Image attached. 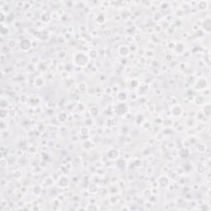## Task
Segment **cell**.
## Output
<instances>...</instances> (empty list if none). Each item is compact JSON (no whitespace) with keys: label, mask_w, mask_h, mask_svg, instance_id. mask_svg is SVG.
Listing matches in <instances>:
<instances>
[{"label":"cell","mask_w":211,"mask_h":211,"mask_svg":"<svg viewBox=\"0 0 211 211\" xmlns=\"http://www.w3.org/2000/svg\"><path fill=\"white\" fill-rule=\"evenodd\" d=\"M18 47L22 52H27L32 49V42L28 38H23V39L19 40Z\"/></svg>","instance_id":"2"},{"label":"cell","mask_w":211,"mask_h":211,"mask_svg":"<svg viewBox=\"0 0 211 211\" xmlns=\"http://www.w3.org/2000/svg\"><path fill=\"white\" fill-rule=\"evenodd\" d=\"M0 106H1V108H8L9 106V102L7 99H4V98H2L1 101H0Z\"/></svg>","instance_id":"31"},{"label":"cell","mask_w":211,"mask_h":211,"mask_svg":"<svg viewBox=\"0 0 211 211\" xmlns=\"http://www.w3.org/2000/svg\"><path fill=\"white\" fill-rule=\"evenodd\" d=\"M17 45H18V43H17L16 40H14V39H10V40H8V42H7V45H8V46L9 48H10L11 50L14 49V48H15V47L17 46Z\"/></svg>","instance_id":"27"},{"label":"cell","mask_w":211,"mask_h":211,"mask_svg":"<svg viewBox=\"0 0 211 211\" xmlns=\"http://www.w3.org/2000/svg\"><path fill=\"white\" fill-rule=\"evenodd\" d=\"M157 182H158V186H161V187H167V186H169L170 180H169L167 176L162 175V176H160L159 177H158Z\"/></svg>","instance_id":"5"},{"label":"cell","mask_w":211,"mask_h":211,"mask_svg":"<svg viewBox=\"0 0 211 211\" xmlns=\"http://www.w3.org/2000/svg\"><path fill=\"white\" fill-rule=\"evenodd\" d=\"M51 18H52L51 14L47 13V12H43L40 16V21H41L43 23H49L50 21H51Z\"/></svg>","instance_id":"9"},{"label":"cell","mask_w":211,"mask_h":211,"mask_svg":"<svg viewBox=\"0 0 211 211\" xmlns=\"http://www.w3.org/2000/svg\"><path fill=\"white\" fill-rule=\"evenodd\" d=\"M178 156L181 158H188L190 156V150H189V148L186 147H183L182 148H181L178 152Z\"/></svg>","instance_id":"10"},{"label":"cell","mask_w":211,"mask_h":211,"mask_svg":"<svg viewBox=\"0 0 211 211\" xmlns=\"http://www.w3.org/2000/svg\"><path fill=\"white\" fill-rule=\"evenodd\" d=\"M148 110L149 111V112H151V113H153V112L156 111V107L153 104H150L149 106H148Z\"/></svg>","instance_id":"43"},{"label":"cell","mask_w":211,"mask_h":211,"mask_svg":"<svg viewBox=\"0 0 211 211\" xmlns=\"http://www.w3.org/2000/svg\"><path fill=\"white\" fill-rule=\"evenodd\" d=\"M27 16L28 17V18H30L32 16V12H30V11H26V17Z\"/></svg>","instance_id":"57"},{"label":"cell","mask_w":211,"mask_h":211,"mask_svg":"<svg viewBox=\"0 0 211 211\" xmlns=\"http://www.w3.org/2000/svg\"><path fill=\"white\" fill-rule=\"evenodd\" d=\"M143 128H144L145 129H149L150 128V124H149V122H148V121H143Z\"/></svg>","instance_id":"47"},{"label":"cell","mask_w":211,"mask_h":211,"mask_svg":"<svg viewBox=\"0 0 211 211\" xmlns=\"http://www.w3.org/2000/svg\"><path fill=\"white\" fill-rule=\"evenodd\" d=\"M117 98H118V101H120L121 102H124L128 98V95L124 92H121L117 94Z\"/></svg>","instance_id":"21"},{"label":"cell","mask_w":211,"mask_h":211,"mask_svg":"<svg viewBox=\"0 0 211 211\" xmlns=\"http://www.w3.org/2000/svg\"><path fill=\"white\" fill-rule=\"evenodd\" d=\"M121 210H129V208H128V207H123V208H121Z\"/></svg>","instance_id":"58"},{"label":"cell","mask_w":211,"mask_h":211,"mask_svg":"<svg viewBox=\"0 0 211 211\" xmlns=\"http://www.w3.org/2000/svg\"><path fill=\"white\" fill-rule=\"evenodd\" d=\"M67 56V51L65 50H60L58 53V58L59 59H64Z\"/></svg>","instance_id":"35"},{"label":"cell","mask_w":211,"mask_h":211,"mask_svg":"<svg viewBox=\"0 0 211 211\" xmlns=\"http://www.w3.org/2000/svg\"><path fill=\"white\" fill-rule=\"evenodd\" d=\"M203 111L202 113L204 114V116L207 118H210V115H211V106L210 103H207V104H204L203 105Z\"/></svg>","instance_id":"13"},{"label":"cell","mask_w":211,"mask_h":211,"mask_svg":"<svg viewBox=\"0 0 211 211\" xmlns=\"http://www.w3.org/2000/svg\"><path fill=\"white\" fill-rule=\"evenodd\" d=\"M154 93L156 95H161L162 94V90L161 89H158V88H157L156 90H154Z\"/></svg>","instance_id":"54"},{"label":"cell","mask_w":211,"mask_h":211,"mask_svg":"<svg viewBox=\"0 0 211 211\" xmlns=\"http://www.w3.org/2000/svg\"><path fill=\"white\" fill-rule=\"evenodd\" d=\"M166 59L167 61H171L172 60V54H170V53H167L166 54Z\"/></svg>","instance_id":"51"},{"label":"cell","mask_w":211,"mask_h":211,"mask_svg":"<svg viewBox=\"0 0 211 211\" xmlns=\"http://www.w3.org/2000/svg\"><path fill=\"white\" fill-rule=\"evenodd\" d=\"M194 102L197 106H203L205 104V97L203 96H198L194 99Z\"/></svg>","instance_id":"23"},{"label":"cell","mask_w":211,"mask_h":211,"mask_svg":"<svg viewBox=\"0 0 211 211\" xmlns=\"http://www.w3.org/2000/svg\"><path fill=\"white\" fill-rule=\"evenodd\" d=\"M170 111H171V116L174 118H177V117H180L182 116L183 114V108L181 105L179 104H176L174 106H172L171 109H170Z\"/></svg>","instance_id":"3"},{"label":"cell","mask_w":211,"mask_h":211,"mask_svg":"<svg viewBox=\"0 0 211 211\" xmlns=\"http://www.w3.org/2000/svg\"><path fill=\"white\" fill-rule=\"evenodd\" d=\"M58 41H59V43L63 44V43L65 42V38H64L63 35H59V36L58 37Z\"/></svg>","instance_id":"49"},{"label":"cell","mask_w":211,"mask_h":211,"mask_svg":"<svg viewBox=\"0 0 211 211\" xmlns=\"http://www.w3.org/2000/svg\"><path fill=\"white\" fill-rule=\"evenodd\" d=\"M0 164H1V167L2 168H7L8 166V159L6 158H1V161H0Z\"/></svg>","instance_id":"30"},{"label":"cell","mask_w":211,"mask_h":211,"mask_svg":"<svg viewBox=\"0 0 211 211\" xmlns=\"http://www.w3.org/2000/svg\"><path fill=\"white\" fill-rule=\"evenodd\" d=\"M175 50H176V52L182 53L184 51V50H185L184 44H182V43H178V44H176V46H175Z\"/></svg>","instance_id":"29"},{"label":"cell","mask_w":211,"mask_h":211,"mask_svg":"<svg viewBox=\"0 0 211 211\" xmlns=\"http://www.w3.org/2000/svg\"><path fill=\"white\" fill-rule=\"evenodd\" d=\"M116 123H117V121L115 118H107L106 121L105 122L106 125L107 127H109V128H111V127L116 125Z\"/></svg>","instance_id":"20"},{"label":"cell","mask_w":211,"mask_h":211,"mask_svg":"<svg viewBox=\"0 0 211 211\" xmlns=\"http://www.w3.org/2000/svg\"><path fill=\"white\" fill-rule=\"evenodd\" d=\"M156 139H157V140H158V141H162L164 139L163 133H158L157 135V136H156Z\"/></svg>","instance_id":"44"},{"label":"cell","mask_w":211,"mask_h":211,"mask_svg":"<svg viewBox=\"0 0 211 211\" xmlns=\"http://www.w3.org/2000/svg\"><path fill=\"white\" fill-rule=\"evenodd\" d=\"M203 29L204 31L206 32V33H210V30H211V21H210V19H206L203 21Z\"/></svg>","instance_id":"14"},{"label":"cell","mask_w":211,"mask_h":211,"mask_svg":"<svg viewBox=\"0 0 211 211\" xmlns=\"http://www.w3.org/2000/svg\"><path fill=\"white\" fill-rule=\"evenodd\" d=\"M126 111H127V106L124 102H121L118 106H117V113H118L120 116L126 114Z\"/></svg>","instance_id":"12"},{"label":"cell","mask_w":211,"mask_h":211,"mask_svg":"<svg viewBox=\"0 0 211 211\" xmlns=\"http://www.w3.org/2000/svg\"><path fill=\"white\" fill-rule=\"evenodd\" d=\"M208 87H209V83L207 82V80L204 78H199L198 80L195 82V86H194V88H195V89L196 91L205 90V89H206V88H208Z\"/></svg>","instance_id":"4"},{"label":"cell","mask_w":211,"mask_h":211,"mask_svg":"<svg viewBox=\"0 0 211 211\" xmlns=\"http://www.w3.org/2000/svg\"><path fill=\"white\" fill-rule=\"evenodd\" d=\"M88 132H89V129H88L87 126H83L82 128L80 129V133H81V135H88Z\"/></svg>","instance_id":"36"},{"label":"cell","mask_w":211,"mask_h":211,"mask_svg":"<svg viewBox=\"0 0 211 211\" xmlns=\"http://www.w3.org/2000/svg\"><path fill=\"white\" fill-rule=\"evenodd\" d=\"M117 201H118V200H117V198L115 197V196H113V197H111V199H110V203L112 204V205H115V204H116Z\"/></svg>","instance_id":"48"},{"label":"cell","mask_w":211,"mask_h":211,"mask_svg":"<svg viewBox=\"0 0 211 211\" xmlns=\"http://www.w3.org/2000/svg\"><path fill=\"white\" fill-rule=\"evenodd\" d=\"M175 46H176V44H175V42H170L169 43V45H168V48L170 50H172V49H175Z\"/></svg>","instance_id":"52"},{"label":"cell","mask_w":211,"mask_h":211,"mask_svg":"<svg viewBox=\"0 0 211 211\" xmlns=\"http://www.w3.org/2000/svg\"><path fill=\"white\" fill-rule=\"evenodd\" d=\"M24 4H25V2H18L17 3V7H21V8H24Z\"/></svg>","instance_id":"53"},{"label":"cell","mask_w":211,"mask_h":211,"mask_svg":"<svg viewBox=\"0 0 211 211\" xmlns=\"http://www.w3.org/2000/svg\"><path fill=\"white\" fill-rule=\"evenodd\" d=\"M1 36L2 37H5V36H8V35L10 34V29L8 28V26H4L3 24H2V26H1Z\"/></svg>","instance_id":"18"},{"label":"cell","mask_w":211,"mask_h":211,"mask_svg":"<svg viewBox=\"0 0 211 211\" xmlns=\"http://www.w3.org/2000/svg\"><path fill=\"white\" fill-rule=\"evenodd\" d=\"M196 172L200 175H204L205 174V172H207V168H206V166L205 164L203 163H200V164H198L196 166Z\"/></svg>","instance_id":"15"},{"label":"cell","mask_w":211,"mask_h":211,"mask_svg":"<svg viewBox=\"0 0 211 211\" xmlns=\"http://www.w3.org/2000/svg\"><path fill=\"white\" fill-rule=\"evenodd\" d=\"M177 102H178V101H177L176 97H171L168 100H167V103H168L169 106H171L176 104H178Z\"/></svg>","instance_id":"32"},{"label":"cell","mask_w":211,"mask_h":211,"mask_svg":"<svg viewBox=\"0 0 211 211\" xmlns=\"http://www.w3.org/2000/svg\"><path fill=\"white\" fill-rule=\"evenodd\" d=\"M99 113H100V111H99V109H98L97 106H92V107H91V109H90V111H89V114H90L92 117H97V116H98Z\"/></svg>","instance_id":"24"},{"label":"cell","mask_w":211,"mask_h":211,"mask_svg":"<svg viewBox=\"0 0 211 211\" xmlns=\"http://www.w3.org/2000/svg\"><path fill=\"white\" fill-rule=\"evenodd\" d=\"M78 90L81 92H84L88 90V84L84 82H82L78 84Z\"/></svg>","instance_id":"28"},{"label":"cell","mask_w":211,"mask_h":211,"mask_svg":"<svg viewBox=\"0 0 211 211\" xmlns=\"http://www.w3.org/2000/svg\"><path fill=\"white\" fill-rule=\"evenodd\" d=\"M99 56V53L97 50L95 49H92L88 51V57L92 59H97Z\"/></svg>","instance_id":"19"},{"label":"cell","mask_w":211,"mask_h":211,"mask_svg":"<svg viewBox=\"0 0 211 211\" xmlns=\"http://www.w3.org/2000/svg\"><path fill=\"white\" fill-rule=\"evenodd\" d=\"M87 210H99V207L97 206L96 204H92V205L90 204V205H88Z\"/></svg>","instance_id":"38"},{"label":"cell","mask_w":211,"mask_h":211,"mask_svg":"<svg viewBox=\"0 0 211 211\" xmlns=\"http://www.w3.org/2000/svg\"><path fill=\"white\" fill-rule=\"evenodd\" d=\"M196 7H197L198 10L200 11V12H204L205 11L206 9L208 8L209 7V3L207 1H204V0H202V1H199L196 3Z\"/></svg>","instance_id":"11"},{"label":"cell","mask_w":211,"mask_h":211,"mask_svg":"<svg viewBox=\"0 0 211 211\" xmlns=\"http://www.w3.org/2000/svg\"><path fill=\"white\" fill-rule=\"evenodd\" d=\"M160 7H161V8L163 9V10H167V9L168 8L169 6H168V3H167V2H166V3H165V2H162V3H161V6H160Z\"/></svg>","instance_id":"45"},{"label":"cell","mask_w":211,"mask_h":211,"mask_svg":"<svg viewBox=\"0 0 211 211\" xmlns=\"http://www.w3.org/2000/svg\"><path fill=\"white\" fill-rule=\"evenodd\" d=\"M136 36H137V39H135L136 41L137 42L141 41V40H142V36H141V35H136Z\"/></svg>","instance_id":"56"},{"label":"cell","mask_w":211,"mask_h":211,"mask_svg":"<svg viewBox=\"0 0 211 211\" xmlns=\"http://www.w3.org/2000/svg\"><path fill=\"white\" fill-rule=\"evenodd\" d=\"M120 156V152L118 149L116 148H111V149L108 150L107 152V158L111 160H116L119 158Z\"/></svg>","instance_id":"6"},{"label":"cell","mask_w":211,"mask_h":211,"mask_svg":"<svg viewBox=\"0 0 211 211\" xmlns=\"http://www.w3.org/2000/svg\"><path fill=\"white\" fill-rule=\"evenodd\" d=\"M145 56L148 57V58H152V57L154 56V52L152 50H148L145 52Z\"/></svg>","instance_id":"41"},{"label":"cell","mask_w":211,"mask_h":211,"mask_svg":"<svg viewBox=\"0 0 211 211\" xmlns=\"http://www.w3.org/2000/svg\"><path fill=\"white\" fill-rule=\"evenodd\" d=\"M152 195H153V192H152V191L149 190V189H146V190L143 191V195H144V197H146L147 199L149 198Z\"/></svg>","instance_id":"37"},{"label":"cell","mask_w":211,"mask_h":211,"mask_svg":"<svg viewBox=\"0 0 211 211\" xmlns=\"http://www.w3.org/2000/svg\"><path fill=\"white\" fill-rule=\"evenodd\" d=\"M24 8L26 9V11L30 10L32 8V5L30 4L29 2H25V4H24Z\"/></svg>","instance_id":"46"},{"label":"cell","mask_w":211,"mask_h":211,"mask_svg":"<svg viewBox=\"0 0 211 211\" xmlns=\"http://www.w3.org/2000/svg\"><path fill=\"white\" fill-rule=\"evenodd\" d=\"M96 21L99 24H103L106 21V18L103 15H98L96 18Z\"/></svg>","instance_id":"34"},{"label":"cell","mask_w":211,"mask_h":211,"mask_svg":"<svg viewBox=\"0 0 211 211\" xmlns=\"http://www.w3.org/2000/svg\"><path fill=\"white\" fill-rule=\"evenodd\" d=\"M199 28H200V27H199L198 24H194L193 26H192V30L193 31H198Z\"/></svg>","instance_id":"55"},{"label":"cell","mask_w":211,"mask_h":211,"mask_svg":"<svg viewBox=\"0 0 211 211\" xmlns=\"http://www.w3.org/2000/svg\"><path fill=\"white\" fill-rule=\"evenodd\" d=\"M88 191L90 194H97L98 192V186L96 184H91L88 186Z\"/></svg>","instance_id":"22"},{"label":"cell","mask_w":211,"mask_h":211,"mask_svg":"<svg viewBox=\"0 0 211 211\" xmlns=\"http://www.w3.org/2000/svg\"><path fill=\"white\" fill-rule=\"evenodd\" d=\"M13 176L16 180H19L21 178V176H22V173H21V171H20V170H17V171H14V172L13 173Z\"/></svg>","instance_id":"33"},{"label":"cell","mask_w":211,"mask_h":211,"mask_svg":"<svg viewBox=\"0 0 211 211\" xmlns=\"http://www.w3.org/2000/svg\"><path fill=\"white\" fill-rule=\"evenodd\" d=\"M34 84L36 88H42L45 85V79L42 77L38 76L35 78L34 81Z\"/></svg>","instance_id":"17"},{"label":"cell","mask_w":211,"mask_h":211,"mask_svg":"<svg viewBox=\"0 0 211 211\" xmlns=\"http://www.w3.org/2000/svg\"><path fill=\"white\" fill-rule=\"evenodd\" d=\"M36 186H34V188H33V193H34V195H40V193H41V187H40V186H39V187H38V190H36Z\"/></svg>","instance_id":"39"},{"label":"cell","mask_w":211,"mask_h":211,"mask_svg":"<svg viewBox=\"0 0 211 211\" xmlns=\"http://www.w3.org/2000/svg\"><path fill=\"white\" fill-rule=\"evenodd\" d=\"M119 54L122 57H126L130 54V49L127 45H121L118 49Z\"/></svg>","instance_id":"8"},{"label":"cell","mask_w":211,"mask_h":211,"mask_svg":"<svg viewBox=\"0 0 211 211\" xmlns=\"http://www.w3.org/2000/svg\"><path fill=\"white\" fill-rule=\"evenodd\" d=\"M68 118H69V115L64 111H62L60 112L59 115H58V121L60 122V123H65V122L68 121Z\"/></svg>","instance_id":"16"},{"label":"cell","mask_w":211,"mask_h":211,"mask_svg":"<svg viewBox=\"0 0 211 211\" xmlns=\"http://www.w3.org/2000/svg\"><path fill=\"white\" fill-rule=\"evenodd\" d=\"M73 61L77 67H85L89 63V57L83 52H78L74 54Z\"/></svg>","instance_id":"1"},{"label":"cell","mask_w":211,"mask_h":211,"mask_svg":"<svg viewBox=\"0 0 211 211\" xmlns=\"http://www.w3.org/2000/svg\"><path fill=\"white\" fill-rule=\"evenodd\" d=\"M9 116V111L8 108H1L0 110V117L2 120L7 118V116Z\"/></svg>","instance_id":"25"},{"label":"cell","mask_w":211,"mask_h":211,"mask_svg":"<svg viewBox=\"0 0 211 211\" xmlns=\"http://www.w3.org/2000/svg\"><path fill=\"white\" fill-rule=\"evenodd\" d=\"M197 151L200 153H206V151H207V147H206L205 144L199 143V144H197Z\"/></svg>","instance_id":"26"},{"label":"cell","mask_w":211,"mask_h":211,"mask_svg":"<svg viewBox=\"0 0 211 211\" xmlns=\"http://www.w3.org/2000/svg\"><path fill=\"white\" fill-rule=\"evenodd\" d=\"M0 15H1V23L3 24L4 22H5V21H7V14L5 13H3V12H0Z\"/></svg>","instance_id":"40"},{"label":"cell","mask_w":211,"mask_h":211,"mask_svg":"<svg viewBox=\"0 0 211 211\" xmlns=\"http://www.w3.org/2000/svg\"><path fill=\"white\" fill-rule=\"evenodd\" d=\"M151 65H152L153 67H154V68L156 69L158 66V62L156 60V59H153L152 62H151Z\"/></svg>","instance_id":"50"},{"label":"cell","mask_w":211,"mask_h":211,"mask_svg":"<svg viewBox=\"0 0 211 211\" xmlns=\"http://www.w3.org/2000/svg\"><path fill=\"white\" fill-rule=\"evenodd\" d=\"M130 86H131V88H137L138 86H139L138 80H136V79H133V80H132L131 82H130Z\"/></svg>","instance_id":"42"},{"label":"cell","mask_w":211,"mask_h":211,"mask_svg":"<svg viewBox=\"0 0 211 211\" xmlns=\"http://www.w3.org/2000/svg\"><path fill=\"white\" fill-rule=\"evenodd\" d=\"M69 179L66 176H62L59 177L58 180V186L60 188H65L69 186Z\"/></svg>","instance_id":"7"}]
</instances>
